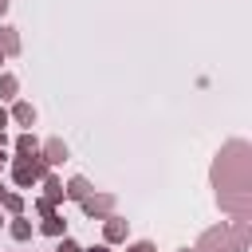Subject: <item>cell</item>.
I'll return each instance as SVG.
<instances>
[{"instance_id": "cell-16", "label": "cell", "mask_w": 252, "mask_h": 252, "mask_svg": "<svg viewBox=\"0 0 252 252\" xmlns=\"http://www.w3.org/2000/svg\"><path fill=\"white\" fill-rule=\"evenodd\" d=\"M0 197H4V189H0Z\"/></svg>"}, {"instance_id": "cell-3", "label": "cell", "mask_w": 252, "mask_h": 252, "mask_svg": "<svg viewBox=\"0 0 252 252\" xmlns=\"http://www.w3.org/2000/svg\"><path fill=\"white\" fill-rule=\"evenodd\" d=\"M67 193H71V197H87V181H83V177H75V181H71V189H67Z\"/></svg>"}, {"instance_id": "cell-5", "label": "cell", "mask_w": 252, "mask_h": 252, "mask_svg": "<svg viewBox=\"0 0 252 252\" xmlns=\"http://www.w3.org/2000/svg\"><path fill=\"white\" fill-rule=\"evenodd\" d=\"M43 228L55 236V232H63V220H59V217H47V224H43Z\"/></svg>"}, {"instance_id": "cell-14", "label": "cell", "mask_w": 252, "mask_h": 252, "mask_svg": "<svg viewBox=\"0 0 252 252\" xmlns=\"http://www.w3.org/2000/svg\"><path fill=\"white\" fill-rule=\"evenodd\" d=\"M4 8H8V0H0V12H4Z\"/></svg>"}, {"instance_id": "cell-4", "label": "cell", "mask_w": 252, "mask_h": 252, "mask_svg": "<svg viewBox=\"0 0 252 252\" xmlns=\"http://www.w3.org/2000/svg\"><path fill=\"white\" fill-rule=\"evenodd\" d=\"M87 205V213H106L110 209V201H83Z\"/></svg>"}, {"instance_id": "cell-9", "label": "cell", "mask_w": 252, "mask_h": 252, "mask_svg": "<svg viewBox=\"0 0 252 252\" xmlns=\"http://www.w3.org/2000/svg\"><path fill=\"white\" fill-rule=\"evenodd\" d=\"M47 154H51L47 161H59V158H63V146H59V142H51V146H47Z\"/></svg>"}, {"instance_id": "cell-11", "label": "cell", "mask_w": 252, "mask_h": 252, "mask_svg": "<svg viewBox=\"0 0 252 252\" xmlns=\"http://www.w3.org/2000/svg\"><path fill=\"white\" fill-rule=\"evenodd\" d=\"M130 252H154V244H134Z\"/></svg>"}, {"instance_id": "cell-15", "label": "cell", "mask_w": 252, "mask_h": 252, "mask_svg": "<svg viewBox=\"0 0 252 252\" xmlns=\"http://www.w3.org/2000/svg\"><path fill=\"white\" fill-rule=\"evenodd\" d=\"M91 252H106V248H91Z\"/></svg>"}, {"instance_id": "cell-13", "label": "cell", "mask_w": 252, "mask_h": 252, "mask_svg": "<svg viewBox=\"0 0 252 252\" xmlns=\"http://www.w3.org/2000/svg\"><path fill=\"white\" fill-rule=\"evenodd\" d=\"M4 122H8V118H4V110H0V126H4Z\"/></svg>"}, {"instance_id": "cell-1", "label": "cell", "mask_w": 252, "mask_h": 252, "mask_svg": "<svg viewBox=\"0 0 252 252\" xmlns=\"http://www.w3.org/2000/svg\"><path fill=\"white\" fill-rule=\"evenodd\" d=\"M35 177H39V165H35V161L16 165V181H20V185H28V181H35Z\"/></svg>"}, {"instance_id": "cell-10", "label": "cell", "mask_w": 252, "mask_h": 252, "mask_svg": "<svg viewBox=\"0 0 252 252\" xmlns=\"http://www.w3.org/2000/svg\"><path fill=\"white\" fill-rule=\"evenodd\" d=\"M0 43H4L8 51H16V35H12V32H0Z\"/></svg>"}, {"instance_id": "cell-2", "label": "cell", "mask_w": 252, "mask_h": 252, "mask_svg": "<svg viewBox=\"0 0 252 252\" xmlns=\"http://www.w3.org/2000/svg\"><path fill=\"white\" fill-rule=\"evenodd\" d=\"M12 236H16V240H28V236H32V224H28V220H16V224H12Z\"/></svg>"}, {"instance_id": "cell-12", "label": "cell", "mask_w": 252, "mask_h": 252, "mask_svg": "<svg viewBox=\"0 0 252 252\" xmlns=\"http://www.w3.org/2000/svg\"><path fill=\"white\" fill-rule=\"evenodd\" d=\"M59 252H79V248H75L71 240H63V248H59Z\"/></svg>"}, {"instance_id": "cell-7", "label": "cell", "mask_w": 252, "mask_h": 252, "mask_svg": "<svg viewBox=\"0 0 252 252\" xmlns=\"http://www.w3.org/2000/svg\"><path fill=\"white\" fill-rule=\"evenodd\" d=\"M16 118H20V122H32V106L20 102V106H16Z\"/></svg>"}, {"instance_id": "cell-6", "label": "cell", "mask_w": 252, "mask_h": 252, "mask_svg": "<svg viewBox=\"0 0 252 252\" xmlns=\"http://www.w3.org/2000/svg\"><path fill=\"white\" fill-rule=\"evenodd\" d=\"M122 232H126V228H122V224H118V220H110V224H106V236H110V240H118V236H122Z\"/></svg>"}, {"instance_id": "cell-17", "label": "cell", "mask_w": 252, "mask_h": 252, "mask_svg": "<svg viewBox=\"0 0 252 252\" xmlns=\"http://www.w3.org/2000/svg\"><path fill=\"white\" fill-rule=\"evenodd\" d=\"M0 161H4V158H0Z\"/></svg>"}, {"instance_id": "cell-8", "label": "cell", "mask_w": 252, "mask_h": 252, "mask_svg": "<svg viewBox=\"0 0 252 252\" xmlns=\"http://www.w3.org/2000/svg\"><path fill=\"white\" fill-rule=\"evenodd\" d=\"M20 154H35V142H32V138H28V134H24V138H20Z\"/></svg>"}]
</instances>
